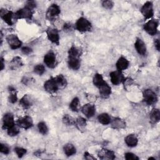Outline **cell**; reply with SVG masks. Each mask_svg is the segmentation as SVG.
<instances>
[{"label":"cell","mask_w":160,"mask_h":160,"mask_svg":"<svg viewBox=\"0 0 160 160\" xmlns=\"http://www.w3.org/2000/svg\"><path fill=\"white\" fill-rule=\"evenodd\" d=\"M75 28L79 32H86L92 29V24L89 20L84 17L79 18L75 24Z\"/></svg>","instance_id":"obj_1"},{"label":"cell","mask_w":160,"mask_h":160,"mask_svg":"<svg viewBox=\"0 0 160 160\" xmlns=\"http://www.w3.org/2000/svg\"><path fill=\"white\" fill-rule=\"evenodd\" d=\"M61 13V8L57 4H51L47 9L46 17L50 21H53L56 19Z\"/></svg>","instance_id":"obj_2"},{"label":"cell","mask_w":160,"mask_h":160,"mask_svg":"<svg viewBox=\"0 0 160 160\" xmlns=\"http://www.w3.org/2000/svg\"><path fill=\"white\" fill-rule=\"evenodd\" d=\"M144 102L148 105H153L158 101V96L155 92L150 89H144L142 92Z\"/></svg>","instance_id":"obj_3"},{"label":"cell","mask_w":160,"mask_h":160,"mask_svg":"<svg viewBox=\"0 0 160 160\" xmlns=\"http://www.w3.org/2000/svg\"><path fill=\"white\" fill-rule=\"evenodd\" d=\"M159 21L155 19H150L144 24V31L151 36H154L158 32Z\"/></svg>","instance_id":"obj_4"},{"label":"cell","mask_w":160,"mask_h":160,"mask_svg":"<svg viewBox=\"0 0 160 160\" xmlns=\"http://www.w3.org/2000/svg\"><path fill=\"white\" fill-rule=\"evenodd\" d=\"M141 12L144 19H152L154 15L153 4L151 1L146 2L141 8Z\"/></svg>","instance_id":"obj_5"},{"label":"cell","mask_w":160,"mask_h":160,"mask_svg":"<svg viewBox=\"0 0 160 160\" xmlns=\"http://www.w3.org/2000/svg\"><path fill=\"white\" fill-rule=\"evenodd\" d=\"M33 10L24 6L23 8H21L17 11L14 15V18L16 19H31L32 17Z\"/></svg>","instance_id":"obj_6"},{"label":"cell","mask_w":160,"mask_h":160,"mask_svg":"<svg viewBox=\"0 0 160 160\" xmlns=\"http://www.w3.org/2000/svg\"><path fill=\"white\" fill-rule=\"evenodd\" d=\"M44 62L47 67L52 69L57 65V59L56 54L52 51H49L44 56Z\"/></svg>","instance_id":"obj_7"},{"label":"cell","mask_w":160,"mask_h":160,"mask_svg":"<svg viewBox=\"0 0 160 160\" xmlns=\"http://www.w3.org/2000/svg\"><path fill=\"white\" fill-rule=\"evenodd\" d=\"M44 88L49 93L54 94L59 89V88L55 77L48 79L44 84Z\"/></svg>","instance_id":"obj_8"},{"label":"cell","mask_w":160,"mask_h":160,"mask_svg":"<svg viewBox=\"0 0 160 160\" xmlns=\"http://www.w3.org/2000/svg\"><path fill=\"white\" fill-rule=\"evenodd\" d=\"M6 41L12 49L19 48L22 45V42L16 34H10L6 37Z\"/></svg>","instance_id":"obj_9"},{"label":"cell","mask_w":160,"mask_h":160,"mask_svg":"<svg viewBox=\"0 0 160 160\" xmlns=\"http://www.w3.org/2000/svg\"><path fill=\"white\" fill-rule=\"evenodd\" d=\"M16 124L21 128L24 129H28L33 126V121L31 116H25L19 118L16 121Z\"/></svg>","instance_id":"obj_10"},{"label":"cell","mask_w":160,"mask_h":160,"mask_svg":"<svg viewBox=\"0 0 160 160\" xmlns=\"http://www.w3.org/2000/svg\"><path fill=\"white\" fill-rule=\"evenodd\" d=\"M46 34L48 39L53 44H59V34L57 29L54 28H48L46 29Z\"/></svg>","instance_id":"obj_11"},{"label":"cell","mask_w":160,"mask_h":160,"mask_svg":"<svg viewBox=\"0 0 160 160\" xmlns=\"http://www.w3.org/2000/svg\"><path fill=\"white\" fill-rule=\"evenodd\" d=\"M14 14L8 9L1 8L0 10V16L1 19L9 26H12V18H14Z\"/></svg>","instance_id":"obj_12"},{"label":"cell","mask_w":160,"mask_h":160,"mask_svg":"<svg viewBox=\"0 0 160 160\" xmlns=\"http://www.w3.org/2000/svg\"><path fill=\"white\" fill-rule=\"evenodd\" d=\"M109 77L112 84L114 85L120 84L121 83L123 82L125 79L122 72L118 70L111 72L109 73Z\"/></svg>","instance_id":"obj_13"},{"label":"cell","mask_w":160,"mask_h":160,"mask_svg":"<svg viewBox=\"0 0 160 160\" xmlns=\"http://www.w3.org/2000/svg\"><path fill=\"white\" fill-rule=\"evenodd\" d=\"M15 125L14 116L11 112H7L2 117V128L8 129Z\"/></svg>","instance_id":"obj_14"},{"label":"cell","mask_w":160,"mask_h":160,"mask_svg":"<svg viewBox=\"0 0 160 160\" xmlns=\"http://www.w3.org/2000/svg\"><path fill=\"white\" fill-rule=\"evenodd\" d=\"M81 112L88 118H91L93 117L96 113V108L94 105L92 104H86L81 108Z\"/></svg>","instance_id":"obj_15"},{"label":"cell","mask_w":160,"mask_h":160,"mask_svg":"<svg viewBox=\"0 0 160 160\" xmlns=\"http://www.w3.org/2000/svg\"><path fill=\"white\" fill-rule=\"evenodd\" d=\"M134 48L137 52L141 56H144L147 52L146 44L141 38H137L134 42Z\"/></svg>","instance_id":"obj_16"},{"label":"cell","mask_w":160,"mask_h":160,"mask_svg":"<svg viewBox=\"0 0 160 160\" xmlns=\"http://www.w3.org/2000/svg\"><path fill=\"white\" fill-rule=\"evenodd\" d=\"M98 88L99 89L101 97L103 99L108 98L111 94V88L106 82H105Z\"/></svg>","instance_id":"obj_17"},{"label":"cell","mask_w":160,"mask_h":160,"mask_svg":"<svg viewBox=\"0 0 160 160\" xmlns=\"http://www.w3.org/2000/svg\"><path fill=\"white\" fill-rule=\"evenodd\" d=\"M20 106L24 109H29L33 104V99L31 96L24 94L19 100Z\"/></svg>","instance_id":"obj_18"},{"label":"cell","mask_w":160,"mask_h":160,"mask_svg":"<svg viewBox=\"0 0 160 160\" xmlns=\"http://www.w3.org/2000/svg\"><path fill=\"white\" fill-rule=\"evenodd\" d=\"M98 156L101 159H114L116 158L114 152L108 149H102L99 152Z\"/></svg>","instance_id":"obj_19"},{"label":"cell","mask_w":160,"mask_h":160,"mask_svg":"<svg viewBox=\"0 0 160 160\" xmlns=\"http://www.w3.org/2000/svg\"><path fill=\"white\" fill-rule=\"evenodd\" d=\"M110 124L114 129H121L126 128V122L120 118H114L111 119Z\"/></svg>","instance_id":"obj_20"},{"label":"cell","mask_w":160,"mask_h":160,"mask_svg":"<svg viewBox=\"0 0 160 160\" xmlns=\"http://www.w3.org/2000/svg\"><path fill=\"white\" fill-rule=\"evenodd\" d=\"M129 66V61L124 56H121L117 61L116 63V66L119 71H122L126 69Z\"/></svg>","instance_id":"obj_21"},{"label":"cell","mask_w":160,"mask_h":160,"mask_svg":"<svg viewBox=\"0 0 160 160\" xmlns=\"http://www.w3.org/2000/svg\"><path fill=\"white\" fill-rule=\"evenodd\" d=\"M124 142L130 148H133L137 146L138 143V139L135 134H130L126 136V138H124Z\"/></svg>","instance_id":"obj_22"},{"label":"cell","mask_w":160,"mask_h":160,"mask_svg":"<svg viewBox=\"0 0 160 160\" xmlns=\"http://www.w3.org/2000/svg\"><path fill=\"white\" fill-rule=\"evenodd\" d=\"M68 67L72 70H78L81 66V61L79 58H68Z\"/></svg>","instance_id":"obj_23"},{"label":"cell","mask_w":160,"mask_h":160,"mask_svg":"<svg viewBox=\"0 0 160 160\" xmlns=\"http://www.w3.org/2000/svg\"><path fill=\"white\" fill-rule=\"evenodd\" d=\"M23 65L21 58L19 56H16L12 59L9 62V68L11 69L16 70L21 68Z\"/></svg>","instance_id":"obj_24"},{"label":"cell","mask_w":160,"mask_h":160,"mask_svg":"<svg viewBox=\"0 0 160 160\" xmlns=\"http://www.w3.org/2000/svg\"><path fill=\"white\" fill-rule=\"evenodd\" d=\"M149 119L152 124H156L160 120V111L159 109L154 108L149 114Z\"/></svg>","instance_id":"obj_25"},{"label":"cell","mask_w":160,"mask_h":160,"mask_svg":"<svg viewBox=\"0 0 160 160\" xmlns=\"http://www.w3.org/2000/svg\"><path fill=\"white\" fill-rule=\"evenodd\" d=\"M63 151L64 154L68 157L72 156L76 153V149L71 143L66 144L63 147Z\"/></svg>","instance_id":"obj_26"},{"label":"cell","mask_w":160,"mask_h":160,"mask_svg":"<svg viewBox=\"0 0 160 160\" xmlns=\"http://www.w3.org/2000/svg\"><path fill=\"white\" fill-rule=\"evenodd\" d=\"M98 120L101 124L103 125H108L110 124L111 121V118L108 113L103 112L100 114L98 116Z\"/></svg>","instance_id":"obj_27"},{"label":"cell","mask_w":160,"mask_h":160,"mask_svg":"<svg viewBox=\"0 0 160 160\" xmlns=\"http://www.w3.org/2000/svg\"><path fill=\"white\" fill-rule=\"evenodd\" d=\"M87 125L86 119L82 117H78L76 119L75 126L79 131H84Z\"/></svg>","instance_id":"obj_28"},{"label":"cell","mask_w":160,"mask_h":160,"mask_svg":"<svg viewBox=\"0 0 160 160\" xmlns=\"http://www.w3.org/2000/svg\"><path fill=\"white\" fill-rule=\"evenodd\" d=\"M92 82L93 84L95 86H96L97 88L99 87L100 86H101L102 84H104L106 81L104 79L102 76L101 74L99 73H96L93 77L92 79Z\"/></svg>","instance_id":"obj_29"},{"label":"cell","mask_w":160,"mask_h":160,"mask_svg":"<svg viewBox=\"0 0 160 160\" xmlns=\"http://www.w3.org/2000/svg\"><path fill=\"white\" fill-rule=\"evenodd\" d=\"M80 108V101L78 97H75L72 99L69 104V108L73 112H78Z\"/></svg>","instance_id":"obj_30"},{"label":"cell","mask_w":160,"mask_h":160,"mask_svg":"<svg viewBox=\"0 0 160 160\" xmlns=\"http://www.w3.org/2000/svg\"><path fill=\"white\" fill-rule=\"evenodd\" d=\"M81 56V51L75 46H72L68 51V58H79Z\"/></svg>","instance_id":"obj_31"},{"label":"cell","mask_w":160,"mask_h":160,"mask_svg":"<svg viewBox=\"0 0 160 160\" xmlns=\"http://www.w3.org/2000/svg\"><path fill=\"white\" fill-rule=\"evenodd\" d=\"M59 89L64 88L67 85V81L62 74H59L55 77Z\"/></svg>","instance_id":"obj_32"},{"label":"cell","mask_w":160,"mask_h":160,"mask_svg":"<svg viewBox=\"0 0 160 160\" xmlns=\"http://www.w3.org/2000/svg\"><path fill=\"white\" fill-rule=\"evenodd\" d=\"M9 95L8 97V100L11 103L14 104L18 101L17 92H16V89L12 87L9 88Z\"/></svg>","instance_id":"obj_33"},{"label":"cell","mask_w":160,"mask_h":160,"mask_svg":"<svg viewBox=\"0 0 160 160\" xmlns=\"http://www.w3.org/2000/svg\"><path fill=\"white\" fill-rule=\"evenodd\" d=\"M38 129L39 133L42 135H46L49 131L47 124L44 121H41L38 124Z\"/></svg>","instance_id":"obj_34"},{"label":"cell","mask_w":160,"mask_h":160,"mask_svg":"<svg viewBox=\"0 0 160 160\" xmlns=\"http://www.w3.org/2000/svg\"><path fill=\"white\" fill-rule=\"evenodd\" d=\"M62 122L66 126H73L75 125L76 119L69 114H64L62 117Z\"/></svg>","instance_id":"obj_35"},{"label":"cell","mask_w":160,"mask_h":160,"mask_svg":"<svg viewBox=\"0 0 160 160\" xmlns=\"http://www.w3.org/2000/svg\"><path fill=\"white\" fill-rule=\"evenodd\" d=\"M20 132L19 129L16 126V124L7 129V133L9 136H16Z\"/></svg>","instance_id":"obj_36"},{"label":"cell","mask_w":160,"mask_h":160,"mask_svg":"<svg viewBox=\"0 0 160 160\" xmlns=\"http://www.w3.org/2000/svg\"><path fill=\"white\" fill-rule=\"evenodd\" d=\"M33 71H34V73L41 76V75H42V74H43L44 73V72H45V67L42 64H38L36 65L34 67Z\"/></svg>","instance_id":"obj_37"},{"label":"cell","mask_w":160,"mask_h":160,"mask_svg":"<svg viewBox=\"0 0 160 160\" xmlns=\"http://www.w3.org/2000/svg\"><path fill=\"white\" fill-rule=\"evenodd\" d=\"M14 151L16 152L18 157L19 158H21L22 157H23L27 152V150L26 149L21 147H16L14 149Z\"/></svg>","instance_id":"obj_38"},{"label":"cell","mask_w":160,"mask_h":160,"mask_svg":"<svg viewBox=\"0 0 160 160\" xmlns=\"http://www.w3.org/2000/svg\"><path fill=\"white\" fill-rule=\"evenodd\" d=\"M0 151L4 154H8L10 152V148L8 145L1 142L0 144Z\"/></svg>","instance_id":"obj_39"},{"label":"cell","mask_w":160,"mask_h":160,"mask_svg":"<svg viewBox=\"0 0 160 160\" xmlns=\"http://www.w3.org/2000/svg\"><path fill=\"white\" fill-rule=\"evenodd\" d=\"M102 6L104 8L107 9H111L113 8L114 6V2L112 1H103L102 2Z\"/></svg>","instance_id":"obj_40"},{"label":"cell","mask_w":160,"mask_h":160,"mask_svg":"<svg viewBox=\"0 0 160 160\" xmlns=\"http://www.w3.org/2000/svg\"><path fill=\"white\" fill-rule=\"evenodd\" d=\"M124 158L127 160H138L139 158L134 154L128 152L124 154Z\"/></svg>","instance_id":"obj_41"},{"label":"cell","mask_w":160,"mask_h":160,"mask_svg":"<svg viewBox=\"0 0 160 160\" xmlns=\"http://www.w3.org/2000/svg\"><path fill=\"white\" fill-rule=\"evenodd\" d=\"M25 6L33 10L36 7V2L34 1H28L26 2Z\"/></svg>","instance_id":"obj_42"},{"label":"cell","mask_w":160,"mask_h":160,"mask_svg":"<svg viewBox=\"0 0 160 160\" xmlns=\"http://www.w3.org/2000/svg\"><path fill=\"white\" fill-rule=\"evenodd\" d=\"M32 49L28 46H24L21 48V52H22V54L25 55L30 54L32 52Z\"/></svg>","instance_id":"obj_43"},{"label":"cell","mask_w":160,"mask_h":160,"mask_svg":"<svg viewBox=\"0 0 160 160\" xmlns=\"http://www.w3.org/2000/svg\"><path fill=\"white\" fill-rule=\"evenodd\" d=\"M72 29V24L69 22H67V23H65L64 25V31H71Z\"/></svg>","instance_id":"obj_44"},{"label":"cell","mask_w":160,"mask_h":160,"mask_svg":"<svg viewBox=\"0 0 160 160\" xmlns=\"http://www.w3.org/2000/svg\"><path fill=\"white\" fill-rule=\"evenodd\" d=\"M84 157L86 159H96V158L92 156L91 155L90 153H89L88 152H85L84 154Z\"/></svg>","instance_id":"obj_45"},{"label":"cell","mask_w":160,"mask_h":160,"mask_svg":"<svg viewBox=\"0 0 160 160\" xmlns=\"http://www.w3.org/2000/svg\"><path fill=\"white\" fill-rule=\"evenodd\" d=\"M154 46L155 48L159 51L160 49V41L159 39H156L154 41Z\"/></svg>","instance_id":"obj_46"},{"label":"cell","mask_w":160,"mask_h":160,"mask_svg":"<svg viewBox=\"0 0 160 160\" xmlns=\"http://www.w3.org/2000/svg\"><path fill=\"white\" fill-rule=\"evenodd\" d=\"M4 59L3 58H1V70L2 71L4 69Z\"/></svg>","instance_id":"obj_47"},{"label":"cell","mask_w":160,"mask_h":160,"mask_svg":"<svg viewBox=\"0 0 160 160\" xmlns=\"http://www.w3.org/2000/svg\"><path fill=\"white\" fill-rule=\"evenodd\" d=\"M148 159H154V160L155 159V160H156V159H155L154 158H152V157H151V158H148Z\"/></svg>","instance_id":"obj_48"}]
</instances>
